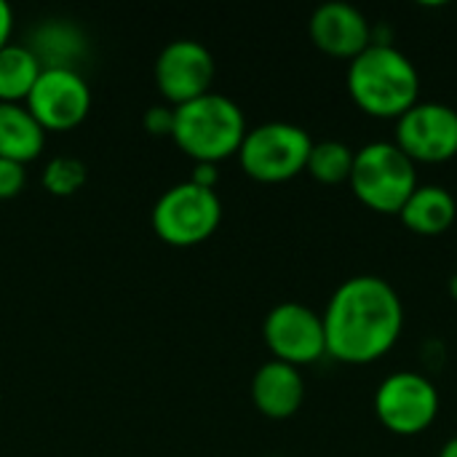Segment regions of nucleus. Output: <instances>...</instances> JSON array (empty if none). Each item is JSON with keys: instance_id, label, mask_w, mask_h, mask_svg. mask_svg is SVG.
I'll return each instance as SVG.
<instances>
[{"instance_id": "nucleus-8", "label": "nucleus", "mask_w": 457, "mask_h": 457, "mask_svg": "<svg viewBox=\"0 0 457 457\" xmlns=\"http://www.w3.org/2000/svg\"><path fill=\"white\" fill-rule=\"evenodd\" d=\"M24 107L43 126V131H72L91 110V88L78 70L48 67L37 75Z\"/></svg>"}, {"instance_id": "nucleus-11", "label": "nucleus", "mask_w": 457, "mask_h": 457, "mask_svg": "<svg viewBox=\"0 0 457 457\" xmlns=\"http://www.w3.org/2000/svg\"><path fill=\"white\" fill-rule=\"evenodd\" d=\"M214 72L217 64L212 51L204 43L187 37L171 40L155 59V86L171 107L209 94Z\"/></svg>"}, {"instance_id": "nucleus-9", "label": "nucleus", "mask_w": 457, "mask_h": 457, "mask_svg": "<svg viewBox=\"0 0 457 457\" xmlns=\"http://www.w3.org/2000/svg\"><path fill=\"white\" fill-rule=\"evenodd\" d=\"M262 337L276 361L305 367L327 356L321 313L303 303H278L262 321Z\"/></svg>"}, {"instance_id": "nucleus-10", "label": "nucleus", "mask_w": 457, "mask_h": 457, "mask_svg": "<svg viewBox=\"0 0 457 457\" xmlns=\"http://www.w3.org/2000/svg\"><path fill=\"white\" fill-rule=\"evenodd\" d=\"M394 145L418 163H445L457 155V110L445 102H418L396 120Z\"/></svg>"}, {"instance_id": "nucleus-14", "label": "nucleus", "mask_w": 457, "mask_h": 457, "mask_svg": "<svg viewBox=\"0 0 457 457\" xmlns=\"http://www.w3.org/2000/svg\"><path fill=\"white\" fill-rule=\"evenodd\" d=\"M455 195L442 185H418L399 212L402 225L415 236H442L455 225Z\"/></svg>"}, {"instance_id": "nucleus-12", "label": "nucleus", "mask_w": 457, "mask_h": 457, "mask_svg": "<svg viewBox=\"0 0 457 457\" xmlns=\"http://www.w3.org/2000/svg\"><path fill=\"white\" fill-rule=\"evenodd\" d=\"M311 40L335 59H356L375 40L370 19L351 3H324L311 13Z\"/></svg>"}, {"instance_id": "nucleus-2", "label": "nucleus", "mask_w": 457, "mask_h": 457, "mask_svg": "<svg viewBox=\"0 0 457 457\" xmlns=\"http://www.w3.org/2000/svg\"><path fill=\"white\" fill-rule=\"evenodd\" d=\"M345 86L353 104L380 120H399L420 102V72L394 43H372L351 59Z\"/></svg>"}, {"instance_id": "nucleus-4", "label": "nucleus", "mask_w": 457, "mask_h": 457, "mask_svg": "<svg viewBox=\"0 0 457 457\" xmlns=\"http://www.w3.org/2000/svg\"><path fill=\"white\" fill-rule=\"evenodd\" d=\"M348 185L375 214H399L420 182L418 166L394 142H370L356 150Z\"/></svg>"}, {"instance_id": "nucleus-25", "label": "nucleus", "mask_w": 457, "mask_h": 457, "mask_svg": "<svg viewBox=\"0 0 457 457\" xmlns=\"http://www.w3.org/2000/svg\"><path fill=\"white\" fill-rule=\"evenodd\" d=\"M450 297L457 303V273L450 278Z\"/></svg>"}, {"instance_id": "nucleus-7", "label": "nucleus", "mask_w": 457, "mask_h": 457, "mask_svg": "<svg viewBox=\"0 0 457 457\" xmlns=\"http://www.w3.org/2000/svg\"><path fill=\"white\" fill-rule=\"evenodd\" d=\"M372 407L386 431L396 436H418L439 418L442 396L426 375L394 372L378 386Z\"/></svg>"}, {"instance_id": "nucleus-13", "label": "nucleus", "mask_w": 457, "mask_h": 457, "mask_svg": "<svg viewBox=\"0 0 457 457\" xmlns=\"http://www.w3.org/2000/svg\"><path fill=\"white\" fill-rule=\"evenodd\" d=\"M252 402L260 415L270 420H287L300 412L305 402L303 372L284 361H265L252 378Z\"/></svg>"}, {"instance_id": "nucleus-1", "label": "nucleus", "mask_w": 457, "mask_h": 457, "mask_svg": "<svg viewBox=\"0 0 457 457\" xmlns=\"http://www.w3.org/2000/svg\"><path fill=\"white\" fill-rule=\"evenodd\" d=\"M321 321L327 356L364 367L396 348L404 329V305L386 278L353 276L335 289Z\"/></svg>"}, {"instance_id": "nucleus-15", "label": "nucleus", "mask_w": 457, "mask_h": 457, "mask_svg": "<svg viewBox=\"0 0 457 457\" xmlns=\"http://www.w3.org/2000/svg\"><path fill=\"white\" fill-rule=\"evenodd\" d=\"M46 147V131L24 104L0 102V158L29 163L40 158Z\"/></svg>"}, {"instance_id": "nucleus-17", "label": "nucleus", "mask_w": 457, "mask_h": 457, "mask_svg": "<svg viewBox=\"0 0 457 457\" xmlns=\"http://www.w3.org/2000/svg\"><path fill=\"white\" fill-rule=\"evenodd\" d=\"M43 72L27 43H8L0 48V102L24 104L37 75Z\"/></svg>"}, {"instance_id": "nucleus-6", "label": "nucleus", "mask_w": 457, "mask_h": 457, "mask_svg": "<svg viewBox=\"0 0 457 457\" xmlns=\"http://www.w3.org/2000/svg\"><path fill=\"white\" fill-rule=\"evenodd\" d=\"M155 236L169 246H198L209 241L222 222V201L217 190L179 182L161 193L150 214Z\"/></svg>"}, {"instance_id": "nucleus-18", "label": "nucleus", "mask_w": 457, "mask_h": 457, "mask_svg": "<svg viewBox=\"0 0 457 457\" xmlns=\"http://www.w3.org/2000/svg\"><path fill=\"white\" fill-rule=\"evenodd\" d=\"M353 158H356V150H351V145L340 139H321V142H313L305 171L321 185H340L351 179Z\"/></svg>"}, {"instance_id": "nucleus-19", "label": "nucleus", "mask_w": 457, "mask_h": 457, "mask_svg": "<svg viewBox=\"0 0 457 457\" xmlns=\"http://www.w3.org/2000/svg\"><path fill=\"white\" fill-rule=\"evenodd\" d=\"M88 179V169L80 158L72 155H56L43 166V187L56 198L75 195Z\"/></svg>"}, {"instance_id": "nucleus-5", "label": "nucleus", "mask_w": 457, "mask_h": 457, "mask_svg": "<svg viewBox=\"0 0 457 457\" xmlns=\"http://www.w3.org/2000/svg\"><path fill=\"white\" fill-rule=\"evenodd\" d=\"M311 150L313 139L303 126L270 120L246 131L238 150V163L246 177L265 185H278L305 171Z\"/></svg>"}, {"instance_id": "nucleus-23", "label": "nucleus", "mask_w": 457, "mask_h": 457, "mask_svg": "<svg viewBox=\"0 0 457 457\" xmlns=\"http://www.w3.org/2000/svg\"><path fill=\"white\" fill-rule=\"evenodd\" d=\"M11 32H13V11L5 0H0V48L11 43Z\"/></svg>"}, {"instance_id": "nucleus-20", "label": "nucleus", "mask_w": 457, "mask_h": 457, "mask_svg": "<svg viewBox=\"0 0 457 457\" xmlns=\"http://www.w3.org/2000/svg\"><path fill=\"white\" fill-rule=\"evenodd\" d=\"M27 185V166L0 158V201L16 198Z\"/></svg>"}, {"instance_id": "nucleus-24", "label": "nucleus", "mask_w": 457, "mask_h": 457, "mask_svg": "<svg viewBox=\"0 0 457 457\" xmlns=\"http://www.w3.org/2000/svg\"><path fill=\"white\" fill-rule=\"evenodd\" d=\"M439 457H457V436H453L450 442H445V447L439 450Z\"/></svg>"}, {"instance_id": "nucleus-21", "label": "nucleus", "mask_w": 457, "mask_h": 457, "mask_svg": "<svg viewBox=\"0 0 457 457\" xmlns=\"http://www.w3.org/2000/svg\"><path fill=\"white\" fill-rule=\"evenodd\" d=\"M142 126L153 137H171V129H174V107H166V104L150 107L142 115Z\"/></svg>"}, {"instance_id": "nucleus-16", "label": "nucleus", "mask_w": 457, "mask_h": 457, "mask_svg": "<svg viewBox=\"0 0 457 457\" xmlns=\"http://www.w3.org/2000/svg\"><path fill=\"white\" fill-rule=\"evenodd\" d=\"M27 48L35 54V59L40 62L43 70H48V67H70V70H75V62L86 51V40H83L78 27H72L70 21L54 19V21L40 24L29 35Z\"/></svg>"}, {"instance_id": "nucleus-3", "label": "nucleus", "mask_w": 457, "mask_h": 457, "mask_svg": "<svg viewBox=\"0 0 457 457\" xmlns=\"http://www.w3.org/2000/svg\"><path fill=\"white\" fill-rule=\"evenodd\" d=\"M246 131L244 110L225 94L209 91L174 107L171 139L195 163H220L238 155Z\"/></svg>"}, {"instance_id": "nucleus-26", "label": "nucleus", "mask_w": 457, "mask_h": 457, "mask_svg": "<svg viewBox=\"0 0 457 457\" xmlns=\"http://www.w3.org/2000/svg\"><path fill=\"white\" fill-rule=\"evenodd\" d=\"M273 457H276V455H273Z\"/></svg>"}, {"instance_id": "nucleus-22", "label": "nucleus", "mask_w": 457, "mask_h": 457, "mask_svg": "<svg viewBox=\"0 0 457 457\" xmlns=\"http://www.w3.org/2000/svg\"><path fill=\"white\" fill-rule=\"evenodd\" d=\"M217 179H220V174H217V163H195L193 177H190V182H193V185L206 187V190H214V187H217Z\"/></svg>"}]
</instances>
